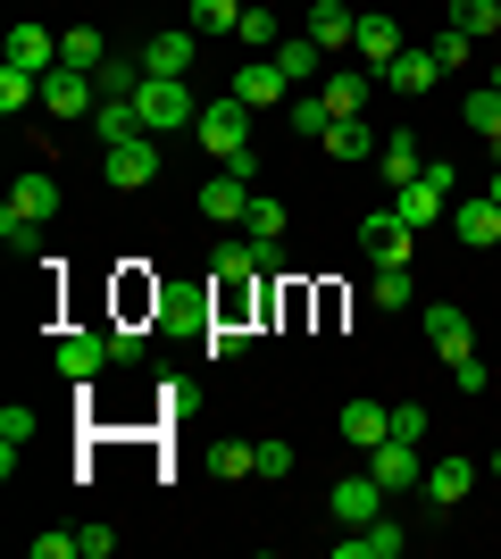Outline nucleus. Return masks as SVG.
Listing matches in <instances>:
<instances>
[{
    "label": "nucleus",
    "mask_w": 501,
    "mask_h": 559,
    "mask_svg": "<svg viewBox=\"0 0 501 559\" xmlns=\"http://www.w3.org/2000/svg\"><path fill=\"white\" fill-rule=\"evenodd\" d=\"M452 192H460V167H452V159H427L409 185H393V210L427 234V226H443V217H452Z\"/></svg>",
    "instance_id": "f257e3e1"
},
{
    "label": "nucleus",
    "mask_w": 501,
    "mask_h": 559,
    "mask_svg": "<svg viewBox=\"0 0 501 559\" xmlns=\"http://www.w3.org/2000/svg\"><path fill=\"white\" fill-rule=\"evenodd\" d=\"M192 142H201L210 159H235L242 142H251V100H242V93L201 100V117H192Z\"/></svg>",
    "instance_id": "f03ea898"
},
{
    "label": "nucleus",
    "mask_w": 501,
    "mask_h": 559,
    "mask_svg": "<svg viewBox=\"0 0 501 559\" xmlns=\"http://www.w3.org/2000/svg\"><path fill=\"white\" fill-rule=\"evenodd\" d=\"M134 109H143V134H184L192 117H201V100H192V84H184V75H143Z\"/></svg>",
    "instance_id": "7ed1b4c3"
},
{
    "label": "nucleus",
    "mask_w": 501,
    "mask_h": 559,
    "mask_svg": "<svg viewBox=\"0 0 501 559\" xmlns=\"http://www.w3.org/2000/svg\"><path fill=\"white\" fill-rule=\"evenodd\" d=\"M43 217H59V185L34 167V176H17V185H9V201H0V234H9V242H25Z\"/></svg>",
    "instance_id": "20e7f679"
},
{
    "label": "nucleus",
    "mask_w": 501,
    "mask_h": 559,
    "mask_svg": "<svg viewBox=\"0 0 501 559\" xmlns=\"http://www.w3.org/2000/svg\"><path fill=\"white\" fill-rule=\"evenodd\" d=\"M359 251L377 259V267H409V259H418V226H409V217L384 201V210L359 217Z\"/></svg>",
    "instance_id": "39448f33"
},
{
    "label": "nucleus",
    "mask_w": 501,
    "mask_h": 559,
    "mask_svg": "<svg viewBox=\"0 0 501 559\" xmlns=\"http://www.w3.org/2000/svg\"><path fill=\"white\" fill-rule=\"evenodd\" d=\"M100 176H109L118 192H143V185H159V142H151V134H134V142H109V151H100Z\"/></svg>",
    "instance_id": "423d86ee"
},
{
    "label": "nucleus",
    "mask_w": 501,
    "mask_h": 559,
    "mask_svg": "<svg viewBox=\"0 0 501 559\" xmlns=\"http://www.w3.org/2000/svg\"><path fill=\"white\" fill-rule=\"evenodd\" d=\"M402 551H409L402 518H368V526H343V535H334V559H402Z\"/></svg>",
    "instance_id": "0eeeda50"
},
{
    "label": "nucleus",
    "mask_w": 501,
    "mask_h": 559,
    "mask_svg": "<svg viewBox=\"0 0 501 559\" xmlns=\"http://www.w3.org/2000/svg\"><path fill=\"white\" fill-rule=\"evenodd\" d=\"M43 109H50V117H93V109H100V84H93L84 68H50V75H43Z\"/></svg>",
    "instance_id": "6e6552de"
},
{
    "label": "nucleus",
    "mask_w": 501,
    "mask_h": 559,
    "mask_svg": "<svg viewBox=\"0 0 501 559\" xmlns=\"http://www.w3.org/2000/svg\"><path fill=\"white\" fill-rule=\"evenodd\" d=\"M368 476H377L384 492H409L418 476H427V467H418V443H409V435H384V443L368 451Z\"/></svg>",
    "instance_id": "1a4fd4ad"
},
{
    "label": "nucleus",
    "mask_w": 501,
    "mask_h": 559,
    "mask_svg": "<svg viewBox=\"0 0 501 559\" xmlns=\"http://www.w3.org/2000/svg\"><path fill=\"white\" fill-rule=\"evenodd\" d=\"M434 75H443V59H434V50L427 43H418V50H393V59H384V68H377V84H393V93H434Z\"/></svg>",
    "instance_id": "9d476101"
},
{
    "label": "nucleus",
    "mask_w": 501,
    "mask_h": 559,
    "mask_svg": "<svg viewBox=\"0 0 501 559\" xmlns=\"http://www.w3.org/2000/svg\"><path fill=\"white\" fill-rule=\"evenodd\" d=\"M468 492H477V460H468V451H452V460L427 467V510H460Z\"/></svg>",
    "instance_id": "9b49d317"
},
{
    "label": "nucleus",
    "mask_w": 501,
    "mask_h": 559,
    "mask_svg": "<svg viewBox=\"0 0 501 559\" xmlns=\"http://www.w3.org/2000/svg\"><path fill=\"white\" fill-rule=\"evenodd\" d=\"M326 510L343 518V526H368V518H384V485L368 476V467H359V476H343V485L326 492Z\"/></svg>",
    "instance_id": "f8f14e48"
},
{
    "label": "nucleus",
    "mask_w": 501,
    "mask_h": 559,
    "mask_svg": "<svg viewBox=\"0 0 501 559\" xmlns=\"http://www.w3.org/2000/svg\"><path fill=\"white\" fill-rule=\"evenodd\" d=\"M226 93H242L251 109H267V100H293V75L276 68V50H260L251 68H235V84H226Z\"/></svg>",
    "instance_id": "ddd939ff"
},
{
    "label": "nucleus",
    "mask_w": 501,
    "mask_h": 559,
    "mask_svg": "<svg viewBox=\"0 0 501 559\" xmlns=\"http://www.w3.org/2000/svg\"><path fill=\"white\" fill-rule=\"evenodd\" d=\"M192 59H201V34H192V25L151 34V43H143V68H151V75H192Z\"/></svg>",
    "instance_id": "4468645a"
},
{
    "label": "nucleus",
    "mask_w": 501,
    "mask_h": 559,
    "mask_svg": "<svg viewBox=\"0 0 501 559\" xmlns=\"http://www.w3.org/2000/svg\"><path fill=\"white\" fill-rule=\"evenodd\" d=\"M100 359H109V334H59V350H50V368L68 376V384H93Z\"/></svg>",
    "instance_id": "2eb2a0df"
},
{
    "label": "nucleus",
    "mask_w": 501,
    "mask_h": 559,
    "mask_svg": "<svg viewBox=\"0 0 501 559\" xmlns=\"http://www.w3.org/2000/svg\"><path fill=\"white\" fill-rule=\"evenodd\" d=\"M201 217H210V226H235V217H251V185L217 167L210 185H201Z\"/></svg>",
    "instance_id": "dca6fc26"
},
{
    "label": "nucleus",
    "mask_w": 501,
    "mask_h": 559,
    "mask_svg": "<svg viewBox=\"0 0 501 559\" xmlns=\"http://www.w3.org/2000/svg\"><path fill=\"white\" fill-rule=\"evenodd\" d=\"M427 343L443 350V359H468V350H477V326H468V309L434 301V309H427Z\"/></svg>",
    "instance_id": "f3484780"
},
{
    "label": "nucleus",
    "mask_w": 501,
    "mask_h": 559,
    "mask_svg": "<svg viewBox=\"0 0 501 559\" xmlns=\"http://www.w3.org/2000/svg\"><path fill=\"white\" fill-rule=\"evenodd\" d=\"M310 43H318V50H351V43H359L351 0H310Z\"/></svg>",
    "instance_id": "a211bd4d"
},
{
    "label": "nucleus",
    "mask_w": 501,
    "mask_h": 559,
    "mask_svg": "<svg viewBox=\"0 0 501 559\" xmlns=\"http://www.w3.org/2000/svg\"><path fill=\"white\" fill-rule=\"evenodd\" d=\"M368 93H377V68H326V109L334 117H359Z\"/></svg>",
    "instance_id": "6ab92c4d"
},
{
    "label": "nucleus",
    "mask_w": 501,
    "mask_h": 559,
    "mask_svg": "<svg viewBox=\"0 0 501 559\" xmlns=\"http://www.w3.org/2000/svg\"><path fill=\"white\" fill-rule=\"evenodd\" d=\"M452 234L468 242V251H493L501 242V210L493 201H452Z\"/></svg>",
    "instance_id": "aec40b11"
},
{
    "label": "nucleus",
    "mask_w": 501,
    "mask_h": 559,
    "mask_svg": "<svg viewBox=\"0 0 501 559\" xmlns=\"http://www.w3.org/2000/svg\"><path fill=\"white\" fill-rule=\"evenodd\" d=\"M9 68L50 75V68H59V34H50V25H17V34H9Z\"/></svg>",
    "instance_id": "412c9836"
},
{
    "label": "nucleus",
    "mask_w": 501,
    "mask_h": 559,
    "mask_svg": "<svg viewBox=\"0 0 501 559\" xmlns=\"http://www.w3.org/2000/svg\"><path fill=\"white\" fill-rule=\"evenodd\" d=\"M384 435H393V409H377V401H351V409H343V443H351L359 460H368Z\"/></svg>",
    "instance_id": "4be33fe9"
},
{
    "label": "nucleus",
    "mask_w": 501,
    "mask_h": 559,
    "mask_svg": "<svg viewBox=\"0 0 501 559\" xmlns=\"http://www.w3.org/2000/svg\"><path fill=\"white\" fill-rule=\"evenodd\" d=\"M359 68H384L393 50H402V17H359Z\"/></svg>",
    "instance_id": "5701e85b"
},
{
    "label": "nucleus",
    "mask_w": 501,
    "mask_h": 559,
    "mask_svg": "<svg viewBox=\"0 0 501 559\" xmlns=\"http://www.w3.org/2000/svg\"><path fill=\"white\" fill-rule=\"evenodd\" d=\"M377 151H384V134H368L359 117H334L326 126V159H377Z\"/></svg>",
    "instance_id": "b1692460"
},
{
    "label": "nucleus",
    "mask_w": 501,
    "mask_h": 559,
    "mask_svg": "<svg viewBox=\"0 0 501 559\" xmlns=\"http://www.w3.org/2000/svg\"><path fill=\"white\" fill-rule=\"evenodd\" d=\"M276 68H285L293 84H310V75H326V50H318L310 34H285V43H276Z\"/></svg>",
    "instance_id": "393cba45"
},
{
    "label": "nucleus",
    "mask_w": 501,
    "mask_h": 559,
    "mask_svg": "<svg viewBox=\"0 0 501 559\" xmlns=\"http://www.w3.org/2000/svg\"><path fill=\"white\" fill-rule=\"evenodd\" d=\"M143 59H100V68H93V84H100V100H134V93H143Z\"/></svg>",
    "instance_id": "a878e982"
},
{
    "label": "nucleus",
    "mask_w": 501,
    "mask_h": 559,
    "mask_svg": "<svg viewBox=\"0 0 501 559\" xmlns=\"http://www.w3.org/2000/svg\"><path fill=\"white\" fill-rule=\"evenodd\" d=\"M184 25L201 34V43H210V34H235V25H242V0H192Z\"/></svg>",
    "instance_id": "bb28decb"
},
{
    "label": "nucleus",
    "mask_w": 501,
    "mask_h": 559,
    "mask_svg": "<svg viewBox=\"0 0 501 559\" xmlns=\"http://www.w3.org/2000/svg\"><path fill=\"white\" fill-rule=\"evenodd\" d=\"M93 134L100 142H134V134H143V109H134V100H100V109H93Z\"/></svg>",
    "instance_id": "cd10ccee"
},
{
    "label": "nucleus",
    "mask_w": 501,
    "mask_h": 559,
    "mask_svg": "<svg viewBox=\"0 0 501 559\" xmlns=\"http://www.w3.org/2000/svg\"><path fill=\"white\" fill-rule=\"evenodd\" d=\"M377 167H384V185H409V176H418V134H384V151H377Z\"/></svg>",
    "instance_id": "c85d7f7f"
},
{
    "label": "nucleus",
    "mask_w": 501,
    "mask_h": 559,
    "mask_svg": "<svg viewBox=\"0 0 501 559\" xmlns=\"http://www.w3.org/2000/svg\"><path fill=\"white\" fill-rule=\"evenodd\" d=\"M452 25L468 34V43H493L501 34V0H452Z\"/></svg>",
    "instance_id": "c756f323"
},
{
    "label": "nucleus",
    "mask_w": 501,
    "mask_h": 559,
    "mask_svg": "<svg viewBox=\"0 0 501 559\" xmlns=\"http://www.w3.org/2000/svg\"><path fill=\"white\" fill-rule=\"evenodd\" d=\"M285 126H293V134H318V142H326V126H334L326 93H293V100H285Z\"/></svg>",
    "instance_id": "7c9ffc66"
},
{
    "label": "nucleus",
    "mask_w": 501,
    "mask_h": 559,
    "mask_svg": "<svg viewBox=\"0 0 501 559\" xmlns=\"http://www.w3.org/2000/svg\"><path fill=\"white\" fill-rule=\"evenodd\" d=\"M100 59H109V43H100L93 25H75V34H59V68H84V75H93Z\"/></svg>",
    "instance_id": "2f4dec72"
},
{
    "label": "nucleus",
    "mask_w": 501,
    "mask_h": 559,
    "mask_svg": "<svg viewBox=\"0 0 501 559\" xmlns=\"http://www.w3.org/2000/svg\"><path fill=\"white\" fill-rule=\"evenodd\" d=\"M34 426H43V418H34L25 401H9V409H0V460H9V467H17V451L34 443Z\"/></svg>",
    "instance_id": "473e14b6"
},
{
    "label": "nucleus",
    "mask_w": 501,
    "mask_h": 559,
    "mask_svg": "<svg viewBox=\"0 0 501 559\" xmlns=\"http://www.w3.org/2000/svg\"><path fill=\"white\" fill-rule=\"evenodd\" d=\"M34 100H43V75H34V68H0V109L25 117Z\"/></svg>",
    "instance_id": "72a5a7b5"
},
{
    "label": "nucleus",
    "mask_w": 501,
    "mask_h": 559,
    "mask_svg": "<svg viewBox=\"0 0 501 559\" xmlns=\"http://www.w3.org/2000/svg\"><path fill=\"white\" fill-rule=\"evenodd\" d=\"M468 126H477L485 142L501 134V84H477V93H468Z\"/></svg>",
    "instance_id": "f704fd0d"
},
{
    "label": "nucleus",
    "mask_w": 501,
    "mask_h": 559,
    "mask_svg": "<svg viewBox=\"0 0 501 559\" xmlns=\"http://www.w3.org/2000/svg\"><path fill=\"white\" fill-rule=\"evenodd\" d=\"M235 43H242V50H276V9H242Z\"/></svg>",
    "instance_id": "c9c22d12"
},
{
    "label": "nucleus",
    "mask_w": 501,
    "mask_h": 559,
    "mask_svg": "<svg viewBox=\"0 0 501 559\" xmlns=\"http://www.w3.org/2000/svg\"><path fill=\"white\" fill-rule=\"evenodd\" d=\"M434 59H443V68H468V59H477V43H468V34H460V25H443V34H434Z\"/></svg>",
    "instance_id": "e433bc0d"
},
{
    "label": "nucleus",
    "mask_w": 501,
    "mask_h": 559,
    "mask_svg": "<svg viewBox=\"0 0 501 559\" xmlns=\"http://www.w3.org/2000/svg\"><path fill=\"white\" fill-rule=\"evenodd\" d=\"M217 476H260V443H217Z\"/></svg>",
    "instance_id": "4c0bfd02"
},
{
    "label": "nucleus",
    "mask_w": 501,
    "mask_h": 559,
    "mask_svg": "<svg viewBox=\"0 0 501 559\" xmlns=\"http://www.w3.org/2000/svg\"><path fill=\"white\" fill-rule=\"evenodd\" d=\"M377 309H409V267H377Z\"/></svg>",
    "instance_id": "58836bf2"
},
{
    "label": "nucleus",
    "mask_w": 501,
    "mask_h": 559,
    "mask_svg": "<svg viewBox=\"0 0 501 559\" xmlns=\"http://www.w3.org/2000/svg\"><path fill=\"white\" fill-rule=\"evenodd\" d=\"M75 543H84V559H109V551H118V526H109V518H93Z\"/></svg>",
    "instance_id": "ea45409f"
},
{
    "label": "nucleus",
    "mask_w": 501,
    "mask_h": 559,
    "mask_svg": "<svg viewBox=\"0 0 501 559\" xmlns=\"http://www.w3.org/2000/svg\"><path fill=\"white\" fill-rule=\"evenodd\" d=\"M393 435H409V443H418V435H427V409H418V401H393Z\"/></svg>",
    "instance_id": "a19ab883"
},
{
    "label": "nucleus",
    "mask_w": 501,
    "mask_h": 559,
    "mask_svg": "<svg viewBox=\"0 0 501 559\" xmlns=\"http://www.w3.org/2000/svg\"><path fill=\"white\" fill-rule=\"evenodd\" d=\"M452 384H460V393H485V359H477V350H468V359H452Z\"/></svg>",
    "instance_id": "79ce46f5"
},
{
    "label": "nucleus",
    "mask_w": 501,
    "mask_h": 559,
    "mask_svg": "<svg viewBox=\"0 0 501 559\" xmlns=\"http://www.w3.org/2000/svg\"><path fill=\"white\" fill-rule=\"evenodd\" d=\"M260 476H293V443H260Z\"/></svg>",
    "instance_id": "37998d69"
},
{
    "label": "nucleus",
    "mask_w": 501,
    "mask_h": 559,
    "mask_svg": "<svg viewBox=\"0 0 501 559\" xmlns=\"http://www.w3.org/2000/svg\"><path fill=\"white\" fill-rule=\"evenodd\" d=\"M75 551H84L75 535H34V559H75Z\"/></svg>",
    "instance_id": "c03bdc74"
},
{
    "label": "nucleus",
    "mask_w": 501,
    "mask_h": 559,
    "mask_svg": "<svg viewBox=\"0 0 501 559\" xmlns=\"http://www.w3.org/2000/svg\"><path fill=\"white\" fill-rule=\"evenodd\" d=\"M217 167H226V176H242V185H260V151H251V142H242L235 159H217Z\"/></svg>",
    "instance_id": "a18cd8bd"
},
{
    "label": "nucleus",
    "mask_w": 501,
    "mask_h": 559,
    "mask_svg": "<svg viewBox=\"0 0 501 559\" xmlns=\"http://www.w3.org/2000/svg\"><path fill=\"white\" fill-rule=\"evenodd\" d=\"M109 359H143V334H134V326H109Z\"/></svg>",
    "instance_id": "49530a36"
},
{
    "label": "nucleus",
    "mask_w": 501,
    "mask_h": 559,
    "mask_svg": "<svg viewBox=\"0 0 501 559\" xmlns=\"http://www.w3.org/2000/svg\"><path fill=\"white\" fill-rule=\"evenodd\" d=\"M485 201H493V210H501V167H493V185H485Z\"/></svg>",
    "instance_id": "de8ad7c7"
},
{
    "label": "nucleus",
    "mask_w": 501,
    "mask_h": 559,
    "mask_svg": "<svg viewBox=\"0 0 501 559\" xmlns=\"http://www.w3.org/2000/svg\"><path fill=\"white\" fill-rule=\"evenodd\" d=\"M485 467H493V476H501V451H493V460H485Z\"/></svg>",
    "instance_id": "09e8293b"
},
{
    "label": "nucleus",
    "mask_w": 501,
    "mask_h": 559,
    "mask_svg": "<svg viewBox=\"0 0 501 559\" xmlns=\"http://www.w3.org/2000/svg\"><path fill=\"white\" fill-rule=\"evenodd\" d=\"M493 159H501V134H493Z\"/></svg>",
    "instance_id": "8fccbe9b"
}]
</instances>
